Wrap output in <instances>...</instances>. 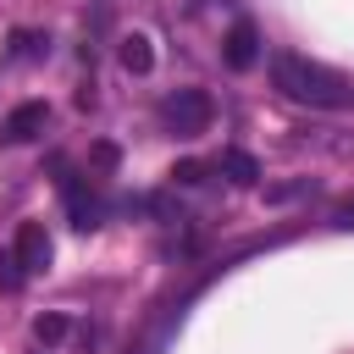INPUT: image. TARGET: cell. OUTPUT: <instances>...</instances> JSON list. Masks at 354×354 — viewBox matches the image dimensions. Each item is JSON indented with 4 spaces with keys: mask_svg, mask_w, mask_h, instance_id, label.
Wrapping results in <instances>:
<instances>
[{
    "mask_svg": "<svg viewBox=\"0 0 354 354\" xmlns=\"http://www.w3.org/2000/svg\"><path fill=\"white\" fill-rule=\"evenodd\" d=\"M271 83H277V94H288L293 105H310V111H348L354 105V77H343L299 50L271 55Z\"/></svg>",
    "mask_w": 354,
    "mask_h": 354,
    "instance_id": "6da1fadb",
    "label": "cell"
},
{
    "mask_svg": "<svg viewBox=\"0 0 354 354\" xmlns=\"http://www.w3.org/2000/svg\"><path fill=\"white\" fill-rule=\"evenodd\" d=\"M210 116H216V105H210L205 88H177V94L160 100V122H166V133H177V138H199V133L210 127Z\"/></svg>",
    "mask_w": 354,
    "mask_h": 354,
    "instance_id": "7a4b0ae2",
    "label": "cell"
},
{
    "mask_svg": "<svg viewBox=\"0 0 354 354\" xmlns=\"http://www.w3.org/2000/svg\"><path fill=\"white\" fill-rule=\"evenodd\" d=\"M11 254H17V266H22L28 277H33V271H44V266H50V254H55V243H50L44 221H22V227H17V249H11Z\"/></svg>",
    "mask_w": 354,
    "mask_h": 354,
    "instance_id": "3957f363",
    "label": "cell"
},
{
    "mask_svg": "<svg viewBox=\"0 0 354 354\" xmlns=\"http://www.w3.org/2000/svg\"><path fill=\"white\" fill-rule=\"evenodd\" d=\"M44 122H50V105H44V100H22V105L6 116L0 138H6V144H33V138L44 133Z\"/></svg>",
    "mask_w": 354,
    "mask_h": 354,
    "instance_id": "277c9868",
    "label": "cell"
},
{
    "mask_svg": "<svg viewBox=\"0 0 354 354\" xmlns=\"http://www.w3.org/2000/svg\"><path fill=\"white\" fill-rule=\"evenodd\" d=\"M260 61V28L249 22V17H238L232 28H227V66L232 72H249Z\"/></svg>",
    "mask_w": 354,
    "mask_h": 354,
    "instance_id": "5b68a950",
    "label": "cell"
},
{
    "mask_svg": "<svg viewBox=\"0 0 354 354\" xmlns=\"http://www.w3.org/2000/svg\"><path fill=\"white\" fill-rule=\"evenodd\" d=\"M61 199H66V216H72V227H77V232L100 227V199L83 188V177H66V183H61Z\"/></svg>",
    "mask_w": 354,
    "mask_h": 354,
    "instance_id": "8992f818",
    "label": "cell"
},
{
    "mask_svg": "<svg viewBox=\"0 0 354 354\" xmlns=\"http://www.w3.org/2000/svg\"><path fill=\"white\" fill-rule=\"evenodd\" d=\"M116 61H122L133 77H144V72L155 66V50H149V39H144V33H127V39L116 44Z\"/></svg>",
    "mask_w": 354,
    "mask_h": 354,
    "instance_id": "52a82bcc",
    "label": "cell"
},
{
    "mask_svg": "<svg viewBox=\"0 0 354 354\" xmlns=\"http://www.w3.org/2000/svg\"><path fill=\"white\" fill-rule=\"evenodd\" d=\"M221 177L238 183V188H249V183H260V160L249 149H221Z\"/></svg>",
    "mask_w": 354,
    "mask_h": 354,
    "instance_id": "ba28073f",
    "label": "cell"
},
{
    "mask_svg": "<svg viewBox=\"0 0 354 354\" xmlns=\"http://www.w3.org/2000/svg\"><path fill=\"white\" fill-rule=\"evenodd\" d=\"M44 50H50V39H44V33H33V28H17V33H11V55L33 61V55H44Z\"/></svg>",
    "mask_w": 354,
    "mask_h": 354,
    "instance_id": "9c48e42d",
    "label": "cell"
},
{
    "mask_svg": "<svg viewBox=\"0 0 354 354\" xmlns=\"http://www.w3.org/2000/svg\"><path fill=\"white\" fill-rule=\"evenodd\" d=\"M33 337H39V343H61V337H66V315H39V321H33Z\"/></svg>",
    "mask_w": 354,
    "mask_h": 354,
    "instance_id": "30bf717a",
    "label": "cell"
},
{
    "mask_svg": "<svg viewBox=\"0 0 354 354\" xmlns=\"http://www.w3.org/2000/svg\"><path fill=\"white\" fill-rule=\"evenodd\" d=\"M22 277H28V271L17 266V254H6V260H0V288H6V293H17V288H22Z\"/></svg>",
    "mask_w": 354,
    "mask_h": 354,
    "instance_id": "8fae6325",
    "label": "cell"
},
{
    "mask_svg": "<svg viewBox=\"0 0 354 354\" xmlns=\"http://www.w3.org/2000/svg\"><path fill=\"white\" fill-rule=\"evenodd\" d=\"M171 177H177V183H199L205 166H199V160H183V166H171Z\"/></svg>",
    "mask_w": 354,
    "mask_h": 354,
    "instance_id": "7c38bea8",
    "label": "cell"
},
{
    "mask_svg": "<svg viewBox=\"0 0 354 354\" xmlns=\"http://www.w3.org/2000/svg\"><path fill=\"white\" fill-rule=\"evenodd\" d=\"M332 221H337V227H348V232H354V199H348V205H337V216H332Z\"/></svg>",
    "mask_w": 354,
    "mask_h": 354,
    "instance_id": "4fadbf2b",
    "label": "cell"
}]
</instances>
